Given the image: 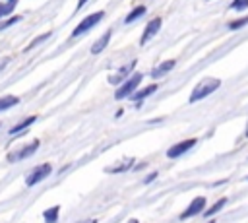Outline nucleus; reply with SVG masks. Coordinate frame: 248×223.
<instances>
[{"label":"nucleus","mask_w":248,"mask_h":223,"mask_svg":"<svg viewBox=\"0 0 248 223\" xmlns=\"http://www.w3.org/2000/svg\"><path fill=\"white\" fill-rule=\"evenodd\" d=\"M141 80H143V76H141L140 72H134L126 81H122V83L116 87V91H114V99L122 101V99H126V97H132V95L138 91V85L141 83Z\"/></svg>","instance_id":"obj_2"},{"label":"nucleus","mask_w":248,"mask_h":223,"mask_svg":"<svg viewBox=\"0 0 248 223\" xmlns=\"http://www.w3.org/2000/svg\"><path fill=\"white\" fill-rule=\"evenodd\" d=\"M78 223H97L95 219H81V221H78Z\"/></svg>","instance_id":"obj_26"},{"label":"nucleus","mask_w":248,"mask_h":223,"mask_svg":"<svg viewBox=\"0 0 248 223\" xmlns=\"http://www.w3.org/2000/svg\"><path fill=\"white\" fill-rule=\"evenodd\" d=\"M110 37H112V31L108 29V31H105L93 45H91V54H101L105 48H107V45H108V41H110Z\"/></svg>","instance_id":"obj_10"},{"label":"nucleus","mask_w":248,"mask_h":223,"mask_svg":"<svg viewBox=\"0 0 248 223\" xmlns=\"http://www.w3.org/2000/svg\"><path fill=\"white\" fill-rule=\"evenodd\" d=\"M244 25H248V16H242V17H238V19H232V21L229 23V29L236 31V29H242Z\"/></svg>","instance_id":"obj_22"},{"label":"nucleus","mask_w":248,"mask_h":223,"mask_svg":"<svg viewBox=\"0 0 248 223\" xmlns=\"http://www.w3.org/2000/svg\"><path fill=\"white\" fill-rule=\"evenodd\" d=\"M126 223H140V221H138V219H136V217H132V219H128V221H126Z\"/></svg>","instance_id":"obj_28"},{"label":"nucleus","mask_w":248,"mask_h":223,"mask_svg":"<svg viewBox=\"0 0 248 223\" xmlns=\"http://www.w3.org/2000/svg\"><path fill=\"white\" fill-rule=\"evenodd\" d=\"M132 165H134V157H126L124 161L116 163V167H108L107 173H122V171H130Z\"/></svg>","instance_id":"obj_16"},{"label":"nucleus","mask_w":248,"mask_h":223,"mask_svg":"<svg viewBox=\"0 0 248 223\" xmlns=\"http://www.w3.org/2000/svg\"><path fill=\"white\" fill-rule=\"evenodd\" d=\"M35 120H37V116H27V118L19 120L17 124H14V126L10 128V136H19V134H21V132H25L31 124H35Z\"/></svg>","instance_id":"obj_12"},{"label":"nucleus","mask_w":248,"mask_h":223,"mask_svg":"<svg viewBox=\"0 0 248 223\" xmlns=\"http://www.w3.org/2000/svg\"><path fill=\"white\" fill-rule=\"evenodd\" d=\"M161 17L157 16V17H151L149 21H147V25H145V29H143V33H141V37H140V45H145L149 39H153L157 33H159V29H161Z\"/></svg>","instance_id":"obj_8"},{"label":"nucleus","mask_w":248,"mask_h":223,"mask_svg":"<svg viewBox=\"0 0 248 223\" xmlns=\"http://www.w3.org/2000/svg\"><path fill=\"white\" fill-rule=\"evenodd\" d=\"M145 12H147V10H145V6H136V8H134L126 17H124V23H126V25H128V23H134L136 19L143 17V16H145Z\"/></svg>","instance_id":"obj_15"},{"label":"nucleus","mask_w":248,"mask_h":223,"mask_svg":"<svg viewBox=\"0 0 248 223\" xmlns=\"http://www.w3.org/2000/svg\"><path fill=\"white\" fill-rule=\"evenodd\" d=\"M225 204H227V198H221V200H219V202H215L209 209H205V211H203V215H205V217H213L217 211H221V209H223V206H225Z\"/></svg>","instance_id":"obj_19"},{"label":"nucleus","mask_w":248,"mask_h":223,"mask_svg":"<svg viewBox=\"0 0 248 223\" xmlns=\"http://www.w3.org/2000/svg\"><path fill=\"white\" fill-rule=\"evenodd\" d=\"M50 173H52V165H50V163L37 165V167H33V169L27 173V176H25V184H27V186H35V184L43 182Z\"/></svg>","instance_id":"obj_4"},{"label":"nucleus","mask_w":248,"mask_h":223,"mask_svg":"<svg viewBox=\"0 0 248 223\" xmlns=\"http://www.w3.org/2000/svg\"><path fill=\"white\" fill-rule=\"evenodd\" d=\"M39 145H41V142H39V140H33V142H29V143H25V145L17 147L16 151L8 153V161H10V163H16V161L27 159V157H31V155L39 149Z\"/></svg>","instance_id":"obj_5"},{"label":"nucleus","mask_w":248,"mask_h":223,"mask_svg":"<svg viewBox=\"0 0 248 223\" xmlns=\"http://www.w3.org/2000/svg\"><path fill=\"white\" fill-rule=\"evenodd\" d=\"M196 143H198V140H196V138L182 140V142H178V143H174V145H170V147L167 149V157H169V159H178L180 155H184L186 151H190Z\"/></svg>","instance_id":"obj_7"},{"label":"nucleus","mask_w":248,"mask_h":223,"mask_svg":"<svg viewBox=\"0 0 248 223\" xmlns=\"http://www.w3.org/2000/svg\"><path fill=\"white\" fill-rule=\"evenodd\" d=\"M203 211H205V198H203V196H196V198L186 206V209L180 213V221L192 219V217H196V215H200V213H203Z\"/></svg>","instance_id":"obj_6"},{"label":"nucleus","mask_w":248,"mask_h":223,"mask_svg":"<svg viewBox=\"0 0 248 223\" xmlns=\"http://www.w3.org/2000/svg\"><path fill=\"white\" fill-rule=\"evenodd\" d=\"M46 39H50V31H46V33H41V35H37V37H35V39H33V41H31V43H29V45L25 47V50H33L35 47L43 45V43H45Z\"/></svg>","instance_id":"obj_18"},{"label":"nucleus","mask_w":248,"mask_h":223,"mask_svg":"<svg viewBox=\"0 0 248 223\" xmlns=\"http://www.w3.org/2000/svg\"><path fill=\"white\" fill-rule=\"evenodd\" d=\"M17 103H19V97H17V95H2V97H0V112H4V111H8V109L16 107Z\"/></svg>","instance_id":"obj_14"},{"label":"nucleus","mask_w":248,"mask_h":223,"mask_svg":"<svg viewBox=\"0 0 248 223\" xmlns=\"http://www.w3.org/2000/svg\"><path fill=\"white\" fill-rule=\"evenodd\" d=\"M229 8L234 12H244V10H248V0H232Z\"/></svg>","instance_id":"obj_23"},{"label":"nucleus","mask_w":248,"mask_h":223,"mask_svg":"<svg viewBox=\"0 0 248 223\" xmlns=\"http://www.w3.org/2000/svg\"><path fill=\"white\" fill-rule=\"evenodd\" d=\"M85 2H87V0H78V10H79V8H83V6H85Z\"/></svg>","instance_id":"obj_25"},{"label":"nucleus","mask_w":248,"mask_h":223,"mask_svg":"<svg viewBox=\"0 0 248 223\" xmlns=\"http://www.w3.org/2000/svg\"><path fill=\"white\" fill-rule=\"evenodd\" d=\"M105 17V12L103 10H99V12H93V14H89V16H85L76 27H74V31H72V37L76 39V37H81V35H85L87 31H91L95 25H99V21Z\"/></svg>","instance_id":"obj_3"},{"label":"nucleus","mask_w":248,"mask_h":223,"mask_svg":"<svg viewBox=\"0 0 248 223\" xmlns=\"http://www.w3.org/2000/svg\"><path fill=\"white\" fill-rule=\"evenodd\" d=\"M19 21H21V16H10V17H6V19H2V21H0V31L8 29V27H12V25L19 23Z\"/></svg>","instance_id":"obj_21"},{"label":"nucleus","mask_w":248,"mask_h":223,"mask_svg":"<svg viewBox=\"0 0 248 223\" xmlns=\"http://www.w3.org/2000/svg\"><path fill=\"white\" fill-rule=\"evenodd\" d=\"M4 2H8V4H12V6H16V4H17V0H4Z\"/></svg>","instance_id":"obj_27"},{"label":"nucleus","mask_w":248,"mask_h":223,"mask_svg":"<svg viewBox=\"0 0 248 223\" xmlns=\"http://www.w3.org/2000/svg\"><path fill=\"white\" fill-rule=\"evenodd\" d=\"M132 68H134V62H132V64H128V66H122V68H120V70H118L114 76H110V78H108V81H110V83L120 85L122 81H126V80L130 78L128 74H130V70H132Z\"/></svg>","instance_id":"obj_13"},{"label":"nucleus","mask_w":248,"mask_h":223,"mask_svg":"<svg viewBox=\"0 0 248 223\" xmlns=\"http://www.w3.org/2000/svg\"><path fill=\"white\" fill-rule=\"evenodd\" d=\"M221 87V80L217 78H203L202 81H198L192 89V95H190V103H198L202 99H205L207 95H211L213 91H217Z\"/></svg>","instance_id":"obj_1"},{"label":"nucleus","mask_w":248,"mask_h":223,"mask_svg":"<svg viewBox=\"0 0 248 223\" xmlns=\"http://www.w3.org/2000/svg\"><path fill=\"white\" fill-rule=\"evenodd\" d=\"M174 64H176L174 58H170V60H163L161 64H157V66L151 70V78H163V76H167V74L174 68Z\"/></svg>","instance_id":"obj_9"},{"label":"nucleus","mask_w":248,"mask_h":223,"mask_svg":"<svg viewBox=\"0 0 248 223\" xmlns=\"http://www.w3.org/2000/svg\"><path fill=\"white\" fill-rule=\"evenodd\" d=\"M157 178V171H153V173H149L145 178H143V184H149V182H153Z\"/></svg>","instance_id":"obj_24"},{"label":"nucleus","mask_w":248,"mask_h":223,"mask_svg":"<svg viewBox=\"0 0 248 223\" xmlns=\"http://www.w3.org/2000/svg\"><path fill=\"white\" fill-rule=\"evenodd\" d=\"M207 223H215V221H213V219H209V221H207Z\"/></svg>","instance_id":"obj_30"},{"label":"nucleus","mask_w":248,"mask_h":223,"mask_svg":"<svg viewBox=\"0 0 248 223\" xmlns=\"http://www.w3.org/2000/svg\"><path fill=\"white\" fill-rule=\"evenodd\" d=\"M14 8L16 6L8 4V2H0V21L6 19V17H10V16H14Z\"/></svg>","instance_id":"obj_20"},{"label":"nucleus","mask_w":248,"mask_h":223,"mask_svg":"<svg viewBox=\"0 0 248 223\" xmlns=\"http://www.w3.org/2000/svg\"><path fill=\"white\" fill-rule=\"evenodd\" d=\"M157 87H159L157 83H151V85H145V87H141V89H138V91H136V93L132 95V99L136 101V107H140L143 99H147V97H149L151 93H155V91H157Z\"/></svg>","instance_id":"obj_11"},{"label":"nucleus","mask_w":248,"mask_h":223,"mask_svg":"<svg viewBox=\"0 0 248 223\" xmlns=\"http://www.w3.org/2000/svg\"><path fill=\"white\" fill-rule=\"evenodd\" d=\"M58 213H60V206H52V207L45 209V211H43L45 223H56V221H58Z\"/></svg>","instance_id":"obj_17"},{"label":"nucleus","mask_w":248,"mask_h":223,"mask_svg":"<svg viewBox=\"0 0 248 223\" xmlns=\"http://www.w3.org/2000/svg\"><path fill=\"white\" fill-rule=\"evenodd\" d=\"M244 136L248 138V120H246V128H244Z\"/></svg>","instance_id":"obj_29"}]
</instances>
